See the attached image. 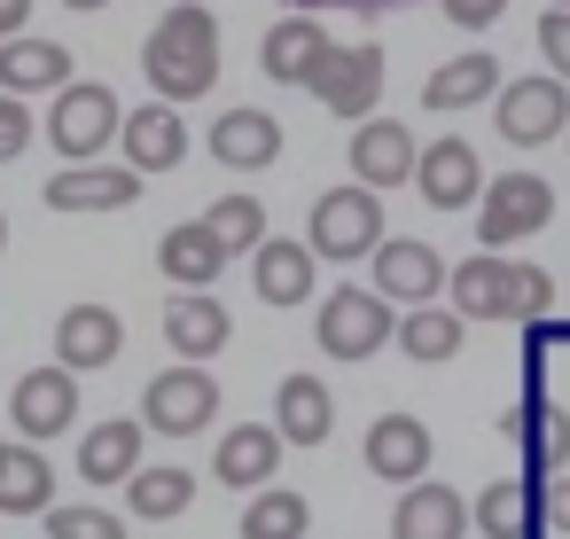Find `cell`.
I'll return each instance as SVG.
<instances>
[{
	"instance_id": "6da1fadb",
	"label": "cell",
	"mask_w": 570,
	"mask_h": 539,
	"mask_svg": "<svg viewBox=\"0 0 570 539\" xmlns=\"http://www.w3.org/2000/svg\"><path fill=\"white\" fill-rule=\"evenodd\" d=\"M141 79L157 102H196L219 87V17L196 9V0H173V9L157 17V32L141 40Z\"/></svg>"
},
{
	"instance_id": "7a4b0ae2",
	"label": "cell",
	"mask_w": 570,
	"mask_h": 539,
	"mask_svg": "<svg viewBox=\"0 0 570 539\" xmlns=\"http://www.w3.org/2000/svg\"><path fill=\"white\" fill-rule=\"evenodd\" d=\"M445 305L461 321H515V329H531V321L554 313V274L531 266V258H508V251H476V258L453 266Z\"/></svg>"
},
{
	"instance_id": "3957f363",
	"label": "cell",
	"mask_w": 570,
	"mask_h": 539,
	"mask_svg": "<svg viewBox=\"0 0 570 539\" xmlns=\"http://www.w3.org/2000/svg\"><path fill=\"white\" fill-rule=\"evenodd\" d=\"M321 352L328 360H375L383 344H399V305L375 290V282H336L328 297H321Z\"/></svg>"
},
{
	"instance_id": "277c9868",
	"label": "cell",
	"mask_w": 570,
	"mask_h": 539,
	"mask_svg": "<svg viewBox=\"0 0 570 539\" xmlns=\"http://www.w3.org/2000/svg\"><path fill=\"white\" fill-rule=\"evenodd\" d=\"M500 430L515 438V469L539 484L570 461V414L547 399V360H523V391H515V406H500Z\"/></svg>"
},
{
	"instance_id": "5b68a950",
	"label": "cell",
	"mask_w": 570,
	"mask_h": 539,
	"mask_svg": "<svg viewBox=\"0 0 570 539\" xmlns=\"http://www.w3.org/2000/svg\"><path fill=\"white\" fill-rule=\"evenodd\" d=\"M469 227H476V251H515L539 227H554V188L539 173H492Z\"/></svg>"
},
{
	"instance_id": "8992f818",
	"label": "cell",
	"mask_w": 570,
	"mask_h": 539,
	"mask_svg": "<svg viewBox=\"0 0 570 539\" xmlns=\"http://www.w3.org/2000/svg\"><path fill=\"white\" fill-rule=\"evenodd\" d=\"M305 243H313L328 266L375 258V251H383V196H375L367 180H344V188H328V196L313 204V219H305Z\"/></svg>"
},
{
	"instance_id": "52a82bcc",
	"label": "cell",
	"mask_w": 570,
	"mask_h": 539,
	"mask_svg": "<svg viewBox=\"0 0 570 539\" xmlns=\"http://www.w3.org/2000/svg\"><path fill=\"white\" fill-rule=\"evenodd\" d=\"M492 126H500L508 149H547L554 134H570V79H554V71L508 79L492 95Z\"/></svg>"
},
{
	"instance_id": "ba28073f",
	"label": "cell",
	"mask_w": 570,
	"mask_h": 539,
	"mask_svg": "<svg viewBox=\"0 0 570 539\" xmlns=\"http://www.w3.org/2000/svg\"><path fill=\"white\" fill-rule=\"evenodd\" d=\"M141 422H149L157 438H196V430H212V422H219V375H212L204 360H180V367L149 375Z\"/></svg>"
},
{
	"instance_id": "9c48e42d",
	"label": "cell",
	"mask_w": 570,
	"mask_h": 539,
	"mask_svg": "<svg viewBox=\"0 0 570 539\" xmlns=\"http://www.w3.org/2000/svg\"><path fill=\"white\" fill-rule=\"evenodd\" d=\"M305 95H321V110H336L344 126L375 118V95H383V48L375 40H336L321 56V71L305 79Z\"/></svg>"
},
{
	"instance_id": "30bf717a",
	"label": "cell",
	"mask_w": 570,
	"mask_h": 539,
	"mask_svg": "<svg viewBox=\"0 0 570 539\" xmlns=\"http://www.w3.org/2000/svg\"><path fill=\"white\" fill-rule=\"evenodd\" d=\"M118 95L110 87H95V79H71L63 95H56V110H48V141H56V157H71V165H95L110 141H118Z\"/></svg>"
},
{
	"instance_id": "8fae6325",
	"label": "cell",
	"mask_w": 570,
	"mask_h": 539,
	"mask_svg": "<svg viewBox=\"0 0 570 539\" xmlns=\"http://www.w3.org/2000/svg\"><path fill=\"white\" fill-rule=\"evenodd\" d=\"M71 422H79V375H71L63 360L17 375V391H9V430H17V438L48 445V438H63Z\"/></svg>"
},
{
	"instance_id": "7c38bea8",
	"label": "cell",
	"mask_w": 570,
	"mask_h": 539,
	"mask_svg": "<svg viewBox=\"0 0 570 539\" xmlns=\"http://www.w3.org/2000/svg\"><path fill=\"white\" fill-rule=\"evenodd\" d=\"M367 282L406 313V305H438V290L453 282V266H445L422 235H383V251L367 258Z\"/></svg>"
},
{
	"instance_id": "4fadbf2b",
	"label": "cell",
	"mask_w": 570,
	"mask_h": 539,
	"mask_svg": "<svg viewBox=\"0 0 570 539\" xmlns=\"http://www.w3.org/2000/svg\"><path fill=\"white\" fill-rule=\"evenodd\" d=\"M430 422L422 414H406V406H391V414H375L367 422V445H360V469L367 477H383V484H414V477H430Z\"/></svg>"
},
{
	"instance_id": "5bb4252c",
	"label": "cell",
	"mask_w": 570,
	"mask_h": 539,
	"mask_svg": "<svg viewBox=\"0 0 570 539\" xmlns=\"http://www.w3.org/2000/svg\"><path fill=\"white\" fill-rule=\"evenodd\" d=\"M344 165H352V180H367V188L383 196V188L414 180V165H422V141H414V126H399V118H360V126H352V149H344Z\"/></svg>"
},
{
	"instance_id": "9a60e30c",
	"label": "cell",
	"mask_w": 570,
	"mask_h": 539,
	"mask_svg": "<svg viewBox=\"0 0 570 539\" xmlns=\"http://www.w3.org/2000/svg\"><path fill=\"white\" fill-rule=\"evenodd\" d=\"M469 492L445 484V477H414L399 484V508H391V539H469Z\"/></svg>"
},
{
	"instance_id": "2e32d148",
	"label": "cell",
	"mask_w": 570,
	"mask_h": 539,
	"mask_svg": "<svg viewBox=\"0 0 570 539\" xmlns=\"http://www.w3.org/2000/svg\"><path fill=\"white\" fill-rule=\"evenodd\" d=\"M414 188H422V204H430V212H476V196H484V157H476L461 134H445V141H430V149H422Z\"/></svg>"
},
{
	"instance_id": "e0dca14e",
	"label": "cell",
	"mask_w": 570,
	"mask_h": 539,
	"mask_svg": "<svg viewBox=\"0 0 570 539\" xmlns=\"http://www.w3.org/2000/svg\"><path fill=\"white\" fill-rule=\"evenodd\" d=\"M250 290H258L274 313L305 305V297L321 290V251H313V243H289V235H266V243L250 251Z\"/></svg>"
},
{
	"instance_id": "ac0fdd59",
	"label": "cell",
	"mask_w": 570,
	"mask_h": 539,
	"mask_svg": "<svg viewBox=\"0 0 570 539\" xmlns=\"http://www.w3.org/2000/svg\"><path fill=\"white\" fill-rule=\"evenodd\" d=\"M204 149L227 173H266V165H282V118L274 110H219Z\"/></svg>"
},
{
	"instance_id": "d6986e66",
	"label": "cell",
	"mask_w": 570,
	"mask_h": 539,
	"mask_svg": "<svg viewBox=\"0 0 570 539\" xmlns=\"http://www.w3.org/2000/svg\"><path fill=\"white\" fill-rule=\"evenodd\" d=\"M336 48V32H321V17H305V9H289L266 40H258V71L274 79V87H305L313 71H321V56Z\"/></svg>"
},
{
	"instance_id": "ffe728a7",
	"label": "cell",
	"mask_w": 570,
	"mask_h": 539,
	"mask_svg": "<svg viewBox=\"0 0 570 539\" xmlns=\"http://www.w3.org/2000/svg\"><path fill=\"white\" fill-rule=\"evenodd\" d=\"M118 149H126V165H134V173H180V157H188L180 102H141V110H126Z\"/></svg>"
},
{
	"instance_id": "44dd1931",
	"label": "cell",
	"mask_w": 570,
	"mask_h": 539,
	"mask_svg": "<svg viewBox=\"0 0 570 539\" xmlns=\"http://www.w3.org/2000/svg\"><path fill=\"white\" fill-rule=\"evenodd\" d=\"M141 180L149 173H134V165H63L48 180V212H126V204H141Z\"/></svg>"
},
{
	"instance_id": "7402d4cb",
	"label": "cell",
	"mask_w": 570,
	"mask_h": 539,
	"mask_svg": "<svg viewBox=\"0 0 570 539\" xmlns=\"http://www.w3.org/2000/svg\"><path fill=\"white\" fill-rule=\"evenodd\" d=\"M126 352V321L110 313V305H71L63 321H56V360L71 367V375H95V367H110Z\"/></svg>"
},
{
	"instance_id": "603a6c76",
	"label": "cell",
	"mask_w": 570,
	"mask_h": 539,
	"mask_svg": "<svg viewBox=\"0 0 570 539\" xmlns=\"http://www.w3.org/2000/svg\"><path fill=\"white\" fill-rule=\"evenodd\" d=\"M227 336H235V321L212 290H173L165 297V344L180 360H212V352H227Z\"/></svg>"
},
{
	"instance_id": "cb8c5ba5",
	"label": "cell",
	"mask_w": 570,
	"mask_h": 539,
	"mask_svg": "<svg viewBox=\"0 0 570 539\" xmlns=\"http://www.w3.org/2000/svg\"><path fill=\"white\" fill-rule=\"evenodd\" d=\"M469 523L484 531V539H547V523H539V477H500V484H484L476 500H469Z\"/></svg>"
},
{
	"instance_id": "d4e9b609",
	"label": "cell",
	"mask_w": 570,
	"mask_h": 539,
	"mask_svg": "<svg viewBox=\"0 0 570 539\" xmlns=\"http://www.w3.org/2000/svg\"><path fill=\"white\" fill-rule=\"evenodd\" d=\"M0 87H9V95H63L71 87V48L48 40V32L0 40Z\"/></svg>"
},
{
	"instance_id": "484cf974",
	"label": "cell",
	"mask_w": 570,
	"mask_h": 539,
	"mask_svg": "<svg viewBox=\"0 0 570 539\" xmlns=\"http://www.w3.org/2000/svg\"><path fill=\"white\" fill-rule=\"evenodd\" d=\"M157 266H165L173 290H212V282L227 274V243L212 235V219H180V227H165Z\"/></svg>"
},
{
	"instance_id": "4316f807",
	"label": "cell",
	"mask_w": 570,
	"mask_h": 539,
	"mask_svg": "<svg viewBox=\"0 0 570 539\" xmlns=\"http://www.w3.org/2000/svg\"><path fill=\"white\" fill-rule=\"evenodd\" d=\"M141 445H149V422L141 414H110L79 438V477L87 484H126L141 469Z\"/></svg>"
},
{
	"instance_id": "83f0119b",
	"label": "cell",
	"mask_w": 570,
	"mask_h": 539,
	"mask_svg": "<svg viewBox=\"0 0 570 539\" xmlns=\"http://www.w3.org/2000/svg\"><path fill=\"white\" fill-rule=\"evenodd\" d=\"M274 469H282V430H274V422H243V430H227L219 453H212V477L235 484V492H266Z\"/></svg>"
},
{
	"instance_id": "f1b7e54d",
	"label": "cell",
	"mask_w": 570,
	"mask_h": 539,
	"mask_svg": "<svg viewBox=\"0 0 570 539\" xmlns=\"http://www.w3.org/2000/svg\"><path fill=\"white\" fill-rule=\"evenodd\" d=\"M508 79H500V56L492 48H469V56H453V63H438L430 79H422V102L430 110H476V102H492Z\"/></svg>"
},
{
	"instance_id": "f546056e",
	"label": "cell",
	"mask_w": 570,
	"mask_h": 539,
	"mask_svg": "<svg viewBox=\"0 0 570 539\" xmlns=\"http://www.w3.org/2000/svg\"><path fill=\"white\" fill-rule=\"evenodd\" d=\"M274 430H282V445H328V430H336L328 383H321V375H282V391H274Z\"/></svg>"
},
{
	"instance_id": "4dcf8cb0",
	"label": "cell",
	"mask_w": 570,
	"mask_h": 539,
	"mask_svg": "<svg viewBox=\"0 0 570 539\" xmlns=\"http://www.w3.org/2000/svg\"><path fill=\"white\" fill-rule=\"evenodd\" d=\"M56 508V469L32 438H17L0 453V516H48Z\"/></svg>"
},
{
	"instance_id": "1f68e13d",
	"label": "cell",
	"mask_w": 570,
	"mask_h": 539,
	"mask_svg": "<svg viewBox=\"0 0 570 539\" xmlns=\"http://www.w3.org/2000/svg\"><path fill=\"white\" fill-rule=\"evenodd\" d=\"M461 329H469V321H461L453 305H406V313H399V352L422 360V367H438V360L461 352Z\"/></svg>"
},
{
	"instance_id": "d6a6232c",
	"label": "cell",
	"mask_w": 570,
	"mask_h": 539,
	"mask_svg": "<svg viewBox=\"0 0 570 539\" xmlns=\"http://www.w3.org/2000/svg\"><path fill=\"white\" fill-rule=\"evenodd\" d=\"M196 500V469H134L126 477V508L141 523H165V516H188Z\"/></svg>"
},
{
	"instance_id": "836d02e7",
	"label": "cell",
	"mask_w": 570,
	"mask_h": 539,
	"mask_svg": "<svg viewBox=\"0 0 570 539\" xmlns=\"http://www.w3.org/2000/svg\"><path fill=\"white\" fill-rule=\"evenodd\" d=\"M313 531V508H305V492H289V484H266L250 508H243V539H305Z\"/></svg>"
},
{
	"instance_id": "e575fe53",
	"label": "cell",
	"mask_w": 570,
	"mask_h": 539,
	"mask_svg": "<svg viewBox=\"0 0 570 539\" xmlns=\"http://www.w3.org/2000/svg\"><path fill=\"white\" fill-rule=\"evenodd\" d=\"M204 219H212V235L227 243V258H235V251H258V243H266V204H258V196H219V204H212Z\"/></svg>"
},
{
	"instance_id": "d590c367",
	"label": "cell",
	"mask_w": 570,
	"mask_h": 539,
	"mask_svg": "<svg viewBox=\"0 0 570 539\" xmlns=\"http://www.w3.org/2000/svg\"><path fill=\"white\" fill-rule=\"evenodd\" d=\"M48 539H134L118 523V508H95V500H56L48 508Z\"/></svg>"
},
{
	"instance_id": "8d00e7d4",
	"label": "cell",
	"mask_w": 570,
	"mask_h": 539,
	"mask_svg": "<svg viewBox=\"0 0 570 539\" xmlns=\"http://www.w3.org/2000/svg\"><path fill=\"white\" fill-rule=\"evenodd\" d=\"M24 149H32V102L0 87V165H17Z\"/></svg>"
},
{
	"instance_id": "74e56055",
	"label": "cell",
	"mask_w": 570,
	"mask_h": 539,
	"mask_svg": "<svg viewBox=\"0 0 570 539\" xmlns=\"http://www.w3.org/2000/svg\"><path fill=\"white\" fill-rule=\"evenodd\" d=\"M531 40H539V56H547V71H554V79H570V9H547Z\"/></svg>"
},
{
	"instance_id": "f35d334b",
	"label": "cell",
	"mask_w": 570,
	"mask_h": 539,
	"mask_svg": "<svg viewBox=\"0 0 570 539\" xmlns=\"http://www.w3.org/2000/svg\"><path fill=\"white\" fill-rule=\"evenodd\" d=\"M282 9H305V17H399L414 0H282Z\"/></svg>"
},
{
	"instance_id": "ab89813d",
	"label": "cell",
	"mask_w": 570,
	"mask_h": 539,
	"mask_svg": "<svg viewBox=\"0 0 570 539\" xmlns=\"http://www.w3.org/2000/svg\"><path fill=\"white\" fill-rule=\"evenodd\" d=\"M438 9H445V24H453V32H492L508 0H438Z\"/></svg>"
},
{
	"instance_id": "60d3db41",
	"label": "cell",
	"mask_w": 570,
	"mask_h": 539,
	"mask_svg": "<svg viewBox=\"0 0 570 539\" xmlns=\"http://www.w3.org/2000/svg\"><path fill=\"white\" fill-rule=\"evenodd\" d=\"M539 523L570 539V477H547V484H539Z\"/></svg>"
},
{
	"instance_id": "b9f144b4",
	"label": "cell",
	"mask_w": 570,
	"mask_h": 539,
	"mask_svg": "<svg viewBox=\"0 0 570 539\" xmlns=\"http://www.w3.org/2000/svg\"><path fill=\"white\" fill-rule=\"evenodd\" d=\"M32 24V0H0V40H17Z\"/></svg>"
},
{
	"instance_id": "7bdbcfd3",
	"label": "cell",
	"mask_w": 570,
	"mask_h": 539,
	"mask_svg": "<svg viewBox=\"0 0 570 539\" xmlns=\"http://www.w3.org/2000/svg\"><path fill=\"white\" fill-rule=\"evenodd\" d=\"M63 9H71V17H95V9H110V0H63Z\"/></svg>"
},
{
	"instance_id": "ee69618b",
	"label": "cell",
	"mask_w": 570,
	"mask_h": 539,
	"mask_svg": "<svg viewBox=\"0 0 570 539\" xmlns=\"http://www.w3.org/2000/svg\"><path fill=\"white\" fill-rule=\"evenodd\" d=\"M0 251H9V212H0Z\"/></svg>"
},
{
	"instance_id": "f6af8a7d",
	"label": "cell",
	"mask_w": 570,
	"mask_h": 539,
	"mask_svg": "<svg viewBox=\"0 0 570 539\" xmlns=\"http://www.w3.org/2000/svg\"><path fill=\"white\" fill-rule=\"evenodd\" d=\"M547 9H570V0H547Z\"/></svg>"
},
{
	"instance_id": "bcb514c9",
	"label": "cell",
	"mask_w": 570,
	"mask_h": 539,
	"mask_svg": "<svg viewBox=\"0 0 570 539\" xmlns=\"http://www.w3.org/2000/svg\"><path fill=\"white\" fill-rule=\"evenodd\" d=\"M0 453H9V438H0Z\"/></svg>"
},
{
	"instance_id": "7dc6e473",
	"label": "cell",
	"mask_w": 570,
	"mask_h": 539,
	"mask_svg": "<svg viewBox=\"0 0 570 539\" xmlns=\"http://www.w3.org/2000/svg\"><path fill=\"white\" fill-rule=\"evenodd\" d=\"M562 141H570V134H562Z\"/></svg>"
}]
</instances>
